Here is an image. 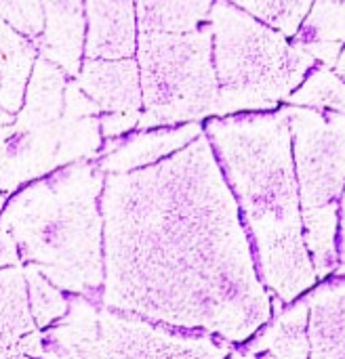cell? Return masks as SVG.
Listing matches in <instances>:
<instances>
[{"label":"cell","mask_w":345,"mask_h":359,"mask_svg":"<svg viewBox=\"0 0 345 359\" xmlns=\"http://www.w3.org/2000/svg\"><path fill=\"white\" fill-rule=\"evenodd\" d=\"M230 359H263L259 358V355H253V353H249V351H234Z\"/></svg>","instance_id":"obj_23"},{"label":"cell","mask_w":345,"mask_h":359,"mask_svg":"<svg viewBox=\"0 0 345 359\" xmlns=\"http://www.w3.org/2000/svg\"><path fill=\"white\" fill-rule=\"evenodd\" d=\"M291 42L345 46V0H314Z\"/></svg>","instance_id":"obj_16"},{"label":"cell","mask_w":345,"mask_h":359,"mask_svg":"<svg viewBox=\"0 0 345 359\" xmlns=\"http://www.w3.org/2000/svg\"><path fill=\"white\" fill-rule=\"evenodd\" d=\"M215 0H135L139 34H188L209 23Z\"/></svg>","instance_id":"obj_15"},{"label":"cell","mask_w":345,"mask_h":359,"mask_svg":"<svg viewBox=\"0 0 345 359\" xmlns=\"http://www.w3.org/2000/svg\"><path fill=\"white\" fill-rule=\"evenodd\" d=\"M263 23L293 38L314 0H230Z\"/></svg>","instance_id":"obj_18"},{"label":"cell","mask_w":345,"mask_h":359,"mask_svg":"<svg viewBox=\"0 0 345 359\" xmlns=\"http://www.w3.org/2000/svg\"><path fill=\"white\" fill-rule=\"evenodd\" d=\"M108 303L245 343L272 318L251 236L209 137L103 181Z\"/></svg>","instance_id":"obj_1"},{"label":"cell","mask_w":345,"mask_h":359,"mask_svg":"<svg viewBox=\"0 0 345 359\" xmlns=\"http://www.w3.org/2000/svg\"><path fill=\"white\" fill-rule=\"evenodd\" d=\"M202 133L204 128L200 126V122L141 130L126 139H116L99 166L101 170L112 175L139 170L173 156L175 151L190 145L194 139H198Z\"/></svg>","instance_id":"obj_9"},{"label":"cell","mask_w":345,"mask_h":359,"mask_svg":"<svg viewBox=\"0 0 345 359\" xmlns=\"http://www.w3.org/2000/svg\"><path fill=\"white\" fill-rule=\"evenodd\" d=\"M230 343L211 334L173 332L139 320L105 318L99 359H228Z\"/></svg>","instance_id":"obj_6"},{"label":"cell","mask_w":345,"mask_h":359,"mask_svg":"<svg viewBox=\"0 0 345 359\" xmlns=\"http://www.w3.org/2000/svg\"><path fill=\"white\" fill-rule=\"evenodd\" d=\"M287 105L345 114V80L333 67L316 63L304 84L287 99Z\"/></svg>","instance_id":"obj_17"},{"label":"cell","mask_w":345,"mask_h":359,"mask_svg":"<svg viewBox=\"0 0 345 359\" xmlns=\"http://www.w3.org/2000/svg\"><path fill=\"white\" fill-rule=\"evenodd\" d=\"M337 276H341V278L345 276V261H344V265H341V267L337 269Z\"/></svg>","instance_id":"obj_24"},{"label":"cell","mask_w":345,"mask_h":359,"mask_svg":"<svg viewBox=\"0 0 345 359\" xmlns=\"http://www.w3.org/2000/svg\"><path fill=\"white\" fill-rule=\"evenodd\" d=\"M341 78L345 80V46L344 50H341V55H339V59H337V63H335V67H333Z\"/></svg>","instance_id":"obj_22"},{"label":"cell","mask_w":345,"mask_h":359,"mask_svg":"<svg viewBox=\"0 0 345 359\" xmlns=\"http://www.w3.org/2000/svg\"><path fill=\"white\" fill-rule=\"evenodd\" d=\"M141 130L179 126L219 116V84L213 63V32L139 34Z\"/></svg>","instance_id":"obj_5"},{"label":"cell","mask_w":345,"mask_h":359,"mask_svg":"<svg viewBox=\"0 0 345 359\" xmlns=\"http://www.w3.org/2000/svg\"><path fill=\"white\" fill-rule=\"evenodd\" d=\"M139 118H141V111H129V114H105L101 118V133L103 137H110V139H116V137H122L124 133L133 130L139 126Z\"/></svg>","instance_id":"obj_20"},{"label":"cell","mask_w":345,"mask_h":359,"mask_svg":"<svg viewBox=\"0 0 345 359\" xmlns=\"http://www.w3.org/2000/svg\"><path fill=\"white\" fill-rule=\"evenodd\" d=\"M209 25L219 116L276 111L316 67L310 53L230 0H215Z\"/></svg>","instance_id":"obj_3"},{"label":"cell","mask_w":345,"mask_h":359,"mask_svg":"<svg viewBox=\"0 0 345 359\" xmlns=\"http://www.w3.org/2000/svg\"><path fill=\"white\" fill-rule=\"evenodd\" d=\"M204 135L238 202L266 288L282 303L297 301L318 278L304 240L289 107L215 116Z\"/></svg>","instance_id":"obj_2"},{"label":"cell","mask_w":345,"mask_h":359,"mask_svg":"<svg viewBox=\"0 0 345 359\" xmlns=\"http://www.w3.org/2000/svg\"><path fill=\"white\" fill-rule=\"evenodd\" d=\"M339 257L345 261V191L341 198V210H339Z\"/></svg>","instance_id":"obj_21"},{"label":"cell","mask_w":345,"mask_h":359,"mask_svg":"<svg viewBox=\"0 0 345 359\" xmlns=\"http://www.w3.org/2000/svg\"><path fill=\"white\" fill-rule=\"evenodd\" d=\"M78 88L103 114L141 111V76L135 57L84 59L78 72Z\"/></svg>","instance_id":"obj_8"},{"label":"cell","mask_w":345,"mask_h":359,"mask_svg":"<svg viewBox=\"0 0 345 359\" xmlns=\"http://www.w3.org/2000/svg\"><path fill=\"white\" fill-rule=\"evenodd\" d=\"M36 61V44L0 19V109L6 114L21 109Z\"/></svg>","instance_id":"obj_13"},{"label":"cell","mask_w":345,"mask_h":359,"mask_svg":"<svg viewBox=\"0 0 345 359\" xmlns=\"http://www.w3.org/2000/svg\"><path fill=\"white\" fill-rule=\"evenodd\" d=\"M63 88L65 72L40 55L32 69L23 105L17 111V130L40 128L57 120L63 107Z\"/></svg>","instance_id":"obj_14"},{"label":"cell","mask_w":345,"mask_h":359,"mask_svg":"<svg viewBox=\"0 0 345 359\" xmlns=\"http://www.w3.org/2000/svg\"><path fill=\"white\" fill-rule=\"evenodd\" d=\"M135 0H84V59L137 55Z\"/></svg>","instance_id":"obj_7"},{"label":"cell","mask_w":345,"mask_h":359,"mask_svg":"<svg viewBox=\"0 0 345 359\" xmlns=\"http://www.w3.org/2000/svg\"><path fill=\"white\" fill-rule=\"evenodd\" d=\"M44 32L36 42L42 57L76 76L84 55V0H42Z\"/></svg>","instance_id":"obj_10"},{"label":"cell","mask_w":345,"mask_h":359,"mask_svg":"<svg viewBox=\"0 0 345 359\" xmlns=\"http://www.w3.org/2000/svg\"><path fill=\"white\" fill-rule=\"evenodd\" d=\"M0 19L36 44L44 32L42 0H0Z\"/></svg>","instance_id":"obj_19"},{"label":"cell","mask_w":345,"mask_h":359,"mask_svg":"<svg viewBox=\"0 0 345 359\" xmlns=\"http://www.w3.org/2000/svg\"><path fill=\"white\" fill-rule=\"evenodd\" d=\"M310 299V359H345V278L318 286Z\"/></svg>","instance_id":"obj_11"},{"label":"cell","mask_w":345,"mask_h":359,"mask_svg":"<svg viewBox=\"0 0 345 359\" xmlns=\"http://www.w3.org/2000/svg\"><path fill=\"white\" fill-rule=\"evenodd\" d=\"M289 107L304 240L316 278L337 269L339 210L345 191V114Z\"/></svg>","instance_id":"obj_4"},{"label":"cell","mask_w":345,"mask_h":359,"mask_svg":"<svg viewBox=\"0 0 345 359\" xmlns=\"http://www.w3.org/2000/svg\"><path fill=\"white\" fill-rule=\"evenodd\" d=\"M247 351L263 359H310V299L276 311L274 322L266 324Z\"/></svg>","instance_id":"obj_12"}]
</instances>
